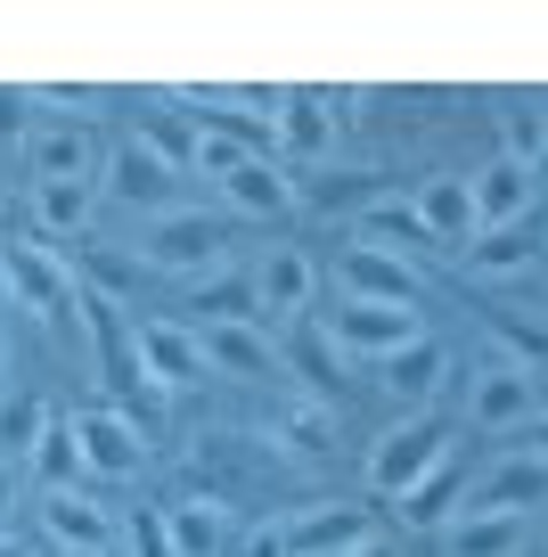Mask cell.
Listing matches in <instances>:
<instances>
[{"label": "cell", "mask_w": 548, "mask_h": 557, "mask_svg": "<svg viewBox=\"0 0 548 557\" xmlns=\"http://www.w3.org/2000/svg\"><path fill=\"white\" fill-rule=\"evenodd\" d=\"M271 148H278V157H295V164H320L327 148H336V90H311V83L278 90Z\"/></svg>", "instance_id": "cell-11"}, {"label": "cell", "mask_w": 548, "mask_h": 557, "mask_svg": "<svg viewBox=\"0 0 548 557\" xmlns=\"http://www.w3.org/2000/svg\"><path fill=\"white\" fill-rule=\"evenodd\" d=\"M466 189H475V238L483 230H515L532 206H540V173H524V164L491 157L483 173H466Z\"/></svg>", "instance_id": "cell-19"}, {"label": "cell", "mask_w": 548, "mask_h": 557, "mask_svg": "<svg viewBox=\"0 0 548 557\" xmlns=\"http://www.w3.org/2000/svg\"><path fill=\"white\" fill-rule=\"evenodd\" d=\"M532 262H540V246H532L524 222H515V230H483V238L466 246V271H475V278H524Z\"/></svg>", "instance_id": "cell-25"}, {"label": "cell", "mask_w": 548, "mask_h": 557, "mask_svg": "<svg viewBox=\"0 0 548 557\" xmlns=\"http://www.w3.org/2000/svg\"><path fill=\"white\" fill-rule=\"evenodd\" d=\"M515 435H524L515 451H524V459H540V468H548V401H540V410L524 418V426H515Z\"/></svg>", "instance_id": "cell-34"}, {"label": "cell", "mask_w": 548, "mask_h": 557, "mask_svg": "<svg viewBox=\"0 0 548 557\" xmlns=\"http://www.w3.org/2000/svg\"><path fill=\"white\" fill-rule=\"evenodd\" d=\"M426 336V320L418 312H394V304H352L336 296V312H327V345H336V361H394L401 345H418Z\"/></svg>", "instance_id": "cell-7"}, {"label": "cell", "mask_w": 548, "mask_h": 557, "mask_svg": "<svg viewBox=\"0 0 548 557\" xmlns=\"http://www.w3.org/2000/svg\"><path fill=\"white\" fill-rule=\"evenodd\" d=\"M0 287H9V304H17V312H34V320H58L66 304H83L74 271H66L41 238H0Z\"/></svg>", "instance_id": "cell-6"}, {"label": "cell", "mask_w": 548, "mask_h": 557, "mask_svg": "<svg viewBox=\"0 0 548 557\" xmlns=\"http://www.w3.org/2000/svg\"><path fill=\"white\" fill-rule=\"evenodd\" d=\"M352 557H401V541H385V533H369V541H360V549Z\"/></svg>", "instance_id": "cell-36"}, {"label": "cell", "mask_w": 548, "mask_h": 557, "mask_svg": "<svg viewBox=\"0 0 548 557\" xmlns=\"http://www.w3.org/2000/svg\"><path fill=\"white\" fill-rule=\"evenodd\" d=\"M41 533H50L58 557H107L115 549V517H107L83 484L74 492H41Z\"/></svg>", "instance_id": "cell-16"}, {"label": "cell", "mask_w": 548, "mask_h": 557, "mask_svg": "<svg viewBox=\"0 0 548 557\" xmlns=\"http://www.w3.org/2000/svg\"><path fill=\"white\" fill-rule=\"evenodd\" d=\"M9 508H17V468H0V524H9Z\"/></svg>", "instance_id": "cell-37"}, {"label": "cell", "mask_w": 548, "mask_h": 557, "mask_svg": "<svg viewBox=\"0 0 548 557\" xmlns=\"http://www.w3.org/2000/svg\"><path fill=\"white\" fill-rule=\"evenodd\" d=\"M410 213L426 222L434 246H475V189H466V173H426L410 189Z\"/></svg>", "instance_id": "cell-20"}, {"label": "cell", "mask_w": 548, "mask_h": 557, "mask_svg": "<svg viewBox=\"0 0 548 557\" xmlns=\"http://www.w3.org/2000/svg\"><path fill=\"white\" fill-rule=\"evenodd\" d=\"M540 500H548V468H540V459H524V451H508L499 468H483L475 484L459 492L450 517H532Z\"/></svg>", "instance_id": "cell-12"}, {"label": "cell", "mask_w": 548, "mask_h": 557, "mask_svg": "<svg viewBox=\"0 0 548 557\" xmlns=\"http://www.w3.org/2000/svg\"><path fill=\"white\" fill-rule=\"evenodd\" d=\"M115 533H123V549H132V557H180V549H172V533H164V508H132Z\"/></svg>", "instance_id": "cell-32"}, {"label": "cell", "mask_w": 548, "mask_h": 557, "mask_svg": "<svg viewBox=\"0 0 548 557\" xmlns=\"http://www.w3.org/2000/svg\"><path fill=\"white\" fill-rule=\"evenodd\" d=\"M0 377H9V345H0Z\"/></svg>", "instance_id": "cell-39"}, {"label": "cell", "mask_w": 548, "mask_h": 557, "mask_svg": "<svg viewBox=\"0 0 548 557\" xmlns=\"http://www.w3.org/2000/svg\"><path fill=\"white\" fill-rule=\"evenodd\" d=\"M66 435H74L83 475H99V484H132V475L148 468V435H139V418L115 410V401H83V410H66Z\"/></svg>", "instance_id": "cell-4"}, {"label": "cell", "mask_w": 548, "mask_h": 557, "mask_svg": "<svg viewBox=\"0 0 548 557\" xmlns=\"http://www.w3.org/2000/svg\"><path fill=\"white\" fill-rule=\"evenodd\" d=\"M90 213H99V189H90V181H50V189H34V222L50 230V238H83Z\"/></svg>", "instance_id": "cell-26"}, {"label": "cell", "mask_w": 548, "mask_h": 557, "mask_svg": "<svg viewBox=\"0 0 548 557\" xmlns=\"http://www.w3.org/2000/svg\"><path fill=\"white\" fill-rule=\"evenodd\" d=\"M499 157L524 173H548V99H515L499 115Z\"/></svg>", "instance_id": "cell-24"}, {"label": "cell", "mask_w": 548, "mask_h": 557, "mask_svg": "<svg viewBox=\"0 0 548 557\" xmlns=\"http://www.w3.org/2000/svg\"><path fill=\"white\" fill-rule=\"evenodd\" d=\"M25 107H50L58 123H90V107H99V90H58V83H34V90H17Z\"/></svg>", "instance_id": "cell-33"}, {"label": "cell", "mask_w": 548, "mask_h": 557, "mask_svg": "<svg viewBox=\"0 0 548 557\" xmlns=\"http://www.w3.org/2000/svg\"><path fill=\"white\" fill-rule=\"evenodd\" d=\"M25 468H34V484H41V492H74V484H83V459H74L66 418H50V426H41V443L25 451Z\"/></svg>", "instance_id": "cell-29"}, {"label": "cell", "mask_w": 548, "mask_h": 557, "mask_svg": "<svg viewBox=\"0 0 548 557\" xmlns=\"http://www.w3.org/2000/svg\"><path fill=\"white\" fill-rule=\"evenodd\" d=\"M369 533H377V517L360 500H303L287 517V557H352Z\"/></svg>", "instance_id": "cell-14"}, {"label": "cell", "mask_w": 548, "mask_h": 557, "mask_svg": "<svg viewBox=\"0 0 548 557\" xmlns=\"http://www.w3.org/2000/svg\"><path fill=\"white\" fill-rule=\"evenodd\" d=\"M450 369H459V361H450V345L426 329L418 345H401L394 361H377V385H385V401H394V410L410 418V410H434V401H443Z\"/></svg>", "instance_id": "cell-13"}, {"label": "cell", "mask_w": 548, "mask_h": 557, "mask_svg": "<svg viewBox=\"0 0 548 557\" xmlns=\"http://www.w3.org/2000/svg\"><path fill=\"white\" fill-rule=\"evenodd\" d=\"M246 287H254V329L271 320V329H295V320L311 312V296H320V262L303 255V246H271V255L246 271Z\"/></svg>", "instance_id": "cell-9"}, {"label": "cell", "mask_w": 548, "mask_h": 557, "mask_svg": "<svg viewBox=\"0 0 548 557\" xmlns=\"http://www.w3.org/2000/svg\"><path fill=\"white\" fill-rule=\"evenodd\" d=\"M271 426L287 435V451H327V443H336V410H327V401H278Z\"/></svg>", "instance_id": "cell-30"}, {"label": "cell", "mask_w": 548, "mask_h": 557, "mask_svg": "<svg viewBox=\"0 0 548 557\" xmlns=\"http://www.w3.org/2000/svg\"><path fill=\"white\" fill-rule=\"evenodd\" d=\"M352 246H369V255H394V262H410V271H426V262L443 255V246L426 238V222H418L410 206H394V197L360 213V238H352Z\"/></svg>", "instance_id": "cell-21"}, {"label": "cell", "mask_w": 548, "mask_h": 557, "mask_svg": "<svg viewBox=\"0 0 548 557\" xmlns=\"http://www.w3.org/2000/svg\"><path fill=\"white\" fill-rule=\"evenodd\" d=\"M246 557H287V524H262V533L246 541Z\"/></svg>", "instance_id": "cell-35"}, {"label": "cell", "mask_w": 548, "mask_h": 557, "mask_svg": "<svg viewBox=\"0 0 548 557\" xmlns=\"http://www.w3.org/2000/svg\"><path fill=\"white\" fill-rule=\"evenodd\" d=\"M99 132L90 123H41L34 139H25V181L34 189H50V181H90L99 189Z\"/></svg>", "instance_id": "cell-15"}, {"label": "cell", "mask_w": 548, "mask_h": 557, "mask_svg": "<svg viewBox=\"0 0 548 557\" xmlns=\"http://www.w3.org/2000/svg\"><path fill=\"white\" fill-rule=\"evenodd\" d=\"M229 213H205V206H164V213H139V238H132V262L139 271H164V278H205L229 262Z\"/></svg>", "instance_id": "cell-1"}, {"label": "cell", "mask_w": 548, "mask_h": 557, "mask_svg": "<svg viewBox=\"0 0 548 557\" xmlns=\"http://www.w3.org/2000/svg\"><path fill=\"white\" fill-rule=\"evenodd\" d=\"M222 189V213H238V222H287L295 213V181L278 157H246L229 181H213Z\"/></svg>", "instance_id": "cell-18"}, {"label": "cell", "mask_w": 548, "mask_h": 557, "mask_svg": "<svg viewBox=\"0 0 548 557\" xmlns=\"http://www.w3.org/2000/svg\"><path fill=\"white\" fill-rule=\"evenodd\" d=\"M532 410H540V369H532V361L466 369V426H475V435H515Z\"/></svg>", "instance_id": "cell-8"}, {"label": "cell", "mask_w": 548, "mask_h": 557, "mask_svg": "<svg viewBox=\"0 0 548 557\" xmlns=\"http://www.w3.org/2000/svg\"><path fill=\"white\" fill-rule=\"evenodd\" d=\"M50 418H58V410H50L41 394H25V385H17V394H0V468H17V459L41 443V426H50Z\"/></svg>", "instance_id": "cell-27"}, {"label": "cell", "mask_w": 548, "mask_h": 557, "mask_svg": "<svg viewBox=\"0 0 548 557\" xmlns=\"http://www.w3.org/2000/svg\"><path fill=\"white\" fill-rule=\"evenodd\" d=\"M180 164L155 148V139H139V132H123V139H107V157H99V197L107 206H132V213H164V206H180Z\"/></svg>", "instance_id": "cell-5"}, {"label": "cell", "mask_w": 548, "mask_h": 557, "mask_svg": "<svg viewBox=\"0 0 548 557\" xmlns=\"http://www.w3.org/2000/svg\"><path fill=\"white\" fill-rule=\"evenodd\" d=\"M443 459H459V435H450V418L410 410V418H394V426L369 443V492H377V500H410V492L426 484Z\"/></svg>", "instance_id": "cell-2"}, {"label": "cell", "mask_w": 548, "mask_h": 557, "mask_svg": "<svg viewBox=\"0 0 548 557\" xmlns=\"http://www.w3.org/2000/svg\"><path fill=\"white\" fill-rule=\"evenodd\" d=\"M336 296L352 304H394V312H426V271L394 255H369V246H344L336 255Z\"/></svg>", "instance_id": "cell-10"}, {"label": "cell", "mask_w": 548, "mask_h": 557, "mask_svg": "<svg viewBox=\"0 0 548 557\" xmlns=\"http://www.w3.org/2000/svg\"><path fill=\"white\" fill-rule=\"evenodd\" d=\"M532 524L524 517H450L443 524V557H524Z\"/></svg>", "instance_id": "cell-23"}, {"label": "cell", "mask_w": 548, "mask_h": 557, "mask_svg": "<svg viewBox=\"0 0 548 557\" xmlns=\"http://www.w3.org/2000/svg\"><path fill=\"white\" fill-rule=\"evenodd\" d=\"M123 361H132V385H148V394H189V385H205V345H197L189 320H132L123 329Z\"/></svg>", "instance_id": "cell-3"}, {"label": "cell", "mask_w": 548, "mask_h": 557, "mask_svg": "<svg viewBox=\"0 0 548 557\" xmlns=\"http://www.w3.org/2000/svg\"><path fill=\"white\" fill-rule=\"evenodd\" d=\"M450 500H459V459H443V468L401 500V517H410V524H450Z\"/></svg>", "instance_id": "cell-31"}, {"label": "cell", "mask_w": 548, "mask_h": 557, "mask_svg": "<svg viewBox=\"0 0 548 557\" xmlns=\"http://www.w3.org/2000/svg\"><path fill=\"white\" fill-rule=\"evenodd\" d=\"M164 533L180 557H222L229 549V500H213V492H180V500H164Z\"/></svg>", "instance_id": "cell-22"}, {"label": "cell", "mask_w": 548, "mask_h": 557, "mask_svg": "<svg viewBox=\"0 0 548 557\" xmlns=\"http://www.w3.org/2000/svg\"><path fill=\"white\" fill-rule=\"evenodd\" d=\"M0 557H25V549H17V541H9V524H0Z\"/></svg>", "instance_id": "cell-38"}, {"label": "cell", "mask_w": 548, "mask_h": 557, "mask_svg": "<svg viewBox=\"0 0 548 557\" xmlns=\"http://www.w3.org/2000/svg\"><path fill=\"white\" fill-rule=\"evenodd\" d=\"M540 255H548V230H540Z\"/></svg>", "instance_id": "cell-40"}, {"label": "cell", "mask_w": 548, "mask_h": 557, "mask_svg": "<svg viewBox=\"0 0 548 557\" xmlns=\"http://www.w3.org/2000/svg\"><path fill=\"white\" fill-rule=\"evenodd\" d=\"M197 345H205V369H213V377H238V385H271V377H287L278 345L254 329V320H222V329H197Z\"/></svg>", "instance_id": "cell-17"}, {"label": "cell", "mask_w": 548, "mask_h": 557, "mask_svg": "<svg viewBox=\"0 0 548 557\" xmlns=\"http://www.w3.org/2000/svg\"><path fill=\"white\" fill-rule=\"evenodd\" d=\"M83 271H90V296H99V312H132V296H139V262H132V246H90Z\"/></svg>", "instance_id": "cell-28"}]
</instances>
